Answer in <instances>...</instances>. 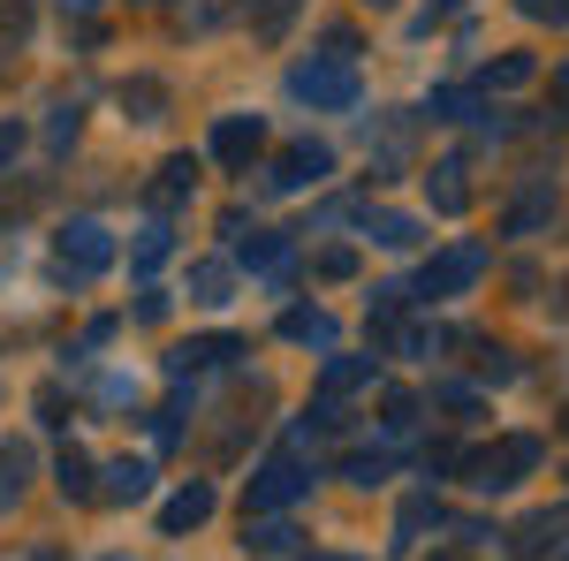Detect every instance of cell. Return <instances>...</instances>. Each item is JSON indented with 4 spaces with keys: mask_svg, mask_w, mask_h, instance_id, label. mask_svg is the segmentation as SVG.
<instances>
[{
    "mask_svg": "<svg viewBox=\"0 0 569 561\" xmlns=\"http://www.w3.org/2000/svg\"><path fill=\"white\" fill-rule=\"evenodd\" d=\"M53 478H61V493H69V501H91V493H99V485H91V455H84V448H61Z\"/></svg>",
    "mask_w": 569,
    "mask_h": 561,
    "instance_id": "obj_19",
    "label": "cell"
},
{
    "mask_svg": "<svg viewBox=\"0 0 569 561\" xmlns=\"http://www.w3.org/2000/svg\"><path fill=\"white\" fill-rule=\"evenodd\" d=\"M433 402H440V410H456V418L479 410V394H471V388H433Z\"/></svg>",
    "mask_w": 569,
    "mask_h": 561,
    "instance_id": "obj_33",
    "label": "cell"
},
{
    "mask_svg": "<svg viewBox=\"0 0 569 561\" xmlns=\"http://www.w3.org/2000/svg\"><path fill=\"white\" fill-rule=\"evenodd\" d=\"M23 561H53V554H46V547H39V554H23Z\"/></svg>",
    "mask_w": 569,
    "mask_h": 561,
    "instance_id": "obj_42",
    "label": "cell"
},
{
    "mask_svg": "<svg viewBox=\"0 0 569 561\" xmlns=\"http://www.w3.org/2000/svg\"><path fill=\"white\" fill-rule=\"evenodd\" d=\"M562 531H569V509H562V517H555V509H547V517H525V523H517V561L547 554V547H555Z\"/></svg>",
    "mask_w": 569,
    "mask_h": 561,
    "instance_id": "obj_16",
    "label": "cell"
},
{
    "mask_svg": "<svg viewBox=\"0 0 569 561\" xmlns=\"http://www.w3.org/2000/svg\"><path fill=\"white\" fill-rule=\"evenodd\" d=\"M448 8H463V0H433V16H448ZM433 16H426V23H433Z\"/></svg>",
    "mask_w": 569,
    "mask_h": 561,
    "instance_id": "obj_40",
    "label": "cell"
},
{
    "mask_svg": "<svg viewBox=\"0 0 569 561\" xmlns=\"http://www.w3.org/2000/svg\"><path fill=\"white\" fill-rule=\"evenodd\" d=\"M259 152H266V122L259 114H228V122L213 130V160L220 168H251Z\"/></svg>",
    "mask_w": 569,
    "mask_h": 561,
    "instance_id": "obj_7",
    "label": "cell"
},
{
    "mask_svg": "<svg viewBox=\"0 0 569 561\" xmlns=\"http://www.w3.org/2000/svg\"><path fill=\"white\" fill-rule=\"evenodd\" d=\"M479 372H486V380H517V357H509V349H493V342H486V349H479Z\"/></svg>",
    "mask_w": 569,
    "mask_h": 561,
    "instance_id": "obj_32",
    "label": "cell"
},
{
    "mask_svg": "<svg viewBox=\"0 0 569 561\" xmlns=\"http://www.w3.org/2000/svg\"><path fill=\"white\" fill-rule=\"evenodd\" d=\"M281 334L289 342H311V349H335V319L327 311H281Z\"/></svg>",
    "mask_w": 569,
    "mask_h": 561,
    "instance_id": "obj_17",
    "label": "cell"
},
{
    "mask_svg": "<svg viewBox=\"0 0 569 561\" xmlns=\"http://www.w3.org/2000/svg\"><path fill=\"white\" fill-rule=\"evenodd\" d=\"M479 273H486V251L479 243H456V251H440V259L426 266V297H463Z\"/></svg>",
    "mask_w": 569,
    "mask_h": 561,
    "instance_id": "obj_5",
    "label": "cell"
},
{
    "mask_svg": "<svg viewBox=\"0 0 569 561\" xmlns=\"http://www.w3.org/2000/svg\"><path fill=\"white\" fill-rule=\"evenodd\" d=\"M539 220H555V198H547V190H539V198H525V206H509V220H501V228H509V236H531Z\"/></svg>",
    "mask_w": 569,
    "mask_h": 561,
    "instance_id": "obj_26",
    "label": "cell"
},
{
    "mask_svg": "<svg viewBox=\"0 0 569 561\" xmlns=\"http://www.w3.org/2000/svg\"><path fill=\"white\" fill-rule=\"evenodd\" d=\"M525 16H539V23H569V0H517Z\"/></svg>",
    "mask_w": 569,
    "mask_h": 561,
    "instance_id": "obj_35",
    "label": "cell"
},
{
    "mask_svg": "<svg viewBox=\"0 0 569 561\" xmlns=\"http://www.w3.org/2000/svg\"><path fill=\"white\" fill-rule=\"evenodd\" d=\"M168 251H176V228H168V220H144V228H137V273H152Z\"/></svg>",
    "mask_w": 569,
    "mask_h": 561,
    "instance_id": "obj_21",
    "label": "cell"
},
{
    "mask_svg": "<svg viewBox=\"0 0 569 561\" xmlns=\"http://www.w3.org/2000/svg\"><path fill=\"white\" fill-rule=\"evenodd\" d=\"M365 236L388 243V251H410V243H418V220L410 213H365Z\"/></svg>",
    "mask_w": 569,
    "mask_h": 561,
    "instance_id": "obj_18",
    "label": "cell"
},
{
    "mask_svg": "<svg viewBox=\"0 0 569 561\" xmlns=\"http://www.w3.org/2000/svg\"><path fill=\"white\" fill-rule=\"evenodd\" d=\"M440 523H448V509H440V501H410V509H402V539H418V531H440Z\"/></svg>",
    "mask_w": 569,
    "mask_h": 561,
    "instance_id": "obj_29",
    "label": "cell"
},
{
    "mask_svg": "<svg viewBox=\"0 0 569 561\" xmlns=\"http://www.w3.org/2000/svg\"><path fill=\"white\" fill-rule=\"evenodd\" d=\"M388 425H395V432L418 425V402H410V394H388Z\"/></svg>",
    "mask_w": 569,
    "mask_h": 561,
    "instance_id": "obj_36",
    "label": "cell"
},
{
    "mask_svg": "<svg viewBox=\"0 0 569 561\" xmlns=\"http://www.w3.org/2000/svg\"><path fill=\"white\" fill-rule=\"evenodd\" d=\"M23 478H31V448H23V440H8V448H0V501H16V493H23Z\"/></svg>",
    "mask_w": 569,
    "mask_h": 561,
    "instance_id": "obj_23",
    "label": "cell"
},
{
    "mask_svg": "<svg viewBox=\"0 0 569 561\" xmlns=\"http://www.w3.org/2000/svg\"><path fill=\"white\" fill-rule=\"evenodd\" d=\"M531 463H539V440H525V432H517V440H501V448L471 455V485H479V493H509Z\"/></svg>",
    "mask_w": 569,
    "mask_h": 561,
    "instance_id": "obj_4",
    "label": "cell"
},
{
    "mask_svg": "<svg viewBox=\"0 0 569 561\" xmlns=\"http://www.w3.org/2000/svg\"><path fill=\"white\" fill-rule=\"evenodd\" d=\"M319 273H327V281H350V273H357V251H350V243H335V251H319Z\"/></svg>",
    "mask_w": 569,
    "mask_h": 561,
    "instance_id": "obj_30",
    "label": "cell"
},
{
    "mask_svg": "<svg viewBox=\"0 0 569 561\" xmlns=\"http://www.w3.org/2000/svg\"><path fill=\"white\" fill-rule=\"evenodd\" d=\"M433 561H456V554H433Z\"/></svg>",
    "mask_w": 569,
    "mask_h": 561,
    "instance_id": "obj_44",
    "label": "cell"
},
{
    "mask_svg": "<svg viewBox=\"0 0 569 561\" xmlns=\"http://www.w3.org/2000/svg\"><path fill=\"white\" fill-rule=\"evenodd\" d=\"M327 168H335V152H327V144H289V152L266 168V190H311Z\"/></svg>",
    "mask_w": 569,
    "mask_h": 561,
    "instance_id": "obj_6",
    "label": "cell"
},
{
    "mask_svg": "<svg viewBox=\"0 0 569 561\" xmlns=\"http://www.w3.org/2000/svg\"><path fill=\"white\" fill-rule=\"evenodd\" d=\"M289 91L305 99V107H319V114H350L357 107V61H305L297 77H289Z\"/></svg>",
    "mask_w": 569,
    "mask_h": 561,
    "instance_id": "obj_2",
    "label": "cell"
},
{
    "mask_svg": "<svg viewBox=\"0 0 569 561\" xmlns=\"http://www.w3.org/2000/svg\"><path fill=\"white\" fill-rule=\"evenodd\" d=\"M372 388V357H327V372H319V402H335L342 410V394Z\"/></svg>",
    "mask_w": 569,
    "mask_h": 561,
    "instance_id": "obj_9",
    "label": "cell"
},
{
    "mask_svg": "<svg viewBox=\"0 0 569 561\" xmlns=\"http://www.w3.org/2000/svg\"><path fill=\"white\" fill-rule=\"evenodd\" d=\"M517 84H531V53H501L486 69V91H517Z\"/></svg>",
    "mask_w": 569,
    "mask_h": 561,
    "instance_id": "obj_25",
    "label": "cell"
},
{
    "mask_svg": "<svg viewBox=\"0 0 569 561\" xmlns=\"http://www.w3.org/2000/svg\"><path fill=\"white\" fill-rule=\"evenodd\" d=\"M372 311H380V319H402V311H410V289H402V281L372 289Z\"/></svg>",
    "mask_w": 569,
    "mask_h": 561,
    "instance_id": "obj_31",
    "label": "cell"
},
{
    "mask_svg": "<svg viewBox=\"0 0 569 561\" xmlns=\"http://www.w3.org/2000/svg\"><path fill=\"white\" fill-rule=\"evenodd\" d=\"M228 357H243L236 334H198V342H176L168 372H213V364H228Z\"/></svg>",
    "mask_w": 569,
    "mask_h": 561,
    "instance_id": "obj_8",
    "label": "cell"
},
{
    "mask_svg": "<svg viewBox=\"0 0 569 561\" xmlns=\"http://www.w3.org/2000/svg\"><path fill=\"white\" fill-rule=\"evenodd\" d=\"M16 152H23V130H16V122H0V160H16Z\"/></svg>",
    "mask_w": 569,
    "mask_h": 561,
    "instance_id": "obj_38",
    "label": "cell"
},
{
    "mask_svg": "<svg viewBox=\"0 0 569 561\" xmlns=\"http://www.w3.org/2000/svg\"><path fill=\"white\" fill-rule=\"evenodd\" d=\"M243 547L266 561H281V554H297V523H281V517H251L243 523Z\"/></svg>",
    "mask_w": 569,
    "mask_h": 561,
    "instance_id": "obj_12",
    "label": "cell"
},
{
    "mask_svg": "<svg viewBox=\"0 0 569 561\" xmlns=\"http://www.w3.org/2000/svg\"><path fill=\"white\" fill-rule=\"evenodd\" d=\"M311 471H319V463L305 455V425H297V432H289V440H281V448L259 463V478H251V517H281L297 493H311Z\"/></svg>",
    "mask_w": 569,
    "mask_h": 561,
    "instance_id": "obj_1",
    "label": "cell"
},
{
    "mask_svg": "<svg viewBox=\"0 0 569 561\" xmlns=\"http://www.w3.org/2000/svg\"><path fill=\"white\" fill-rule=\"evenodd\" d=\"M463 160H440L433 174H426V190H433V213H463V206H471V182H463Z\"/></svg>",
    "mask_w": 569,
    "mask_h": 561,
    "instance_id": "obj_11",
    "label": "cell"
},
{
    "mask_svg": "<svg viewBox=\"0 0 569 561\" xmlns=\"http://www.w3.org/2000/svg\"><path fill=\"white\" fill-rule=\"evenodd\" d=\"M555 91H562V99H569V61H562V69H555Z\"/></svg>",
    "mask_w": 569,
    "mask_h": 561,
    "instance_id": "obj_39",
    "label": "cell"
},
{
    "mask_svg": "<svg viewBox=\"0 0 569 561\" xmlns=\"http://www.w3.org/2000/svg\"><path fill=\"white\" fill-rule=\"evenodd\" d=\"M122 107H130L137 122H160V114H168V84H152V77H137V84H122Z\"/></svg>",
    "mask_w": 569,
    "mask_h": 561,
    "instance_id": "obj_20",
    "label": "cell"
},
{
    "mask_svg": "<svg viewBox=\"0 0 569 561\" xmlns=\"http://www.w3.org/2000/svg\"><path fill=\"white\" fill-rule=\"evenodd\" d=\"M365 8H395V0H365Z\"/></svg>",
    "mask_w": 569,
    "mask_h": 561,
    "instance_id": "obj_43",
    "label": "cell"
},
{
    "mask_svg": "<svg viewBox=\"0 0 569 561\" xmlns=\"http://www.w3.org/2000/svg\"><path fill=\"white\" fill-rule=\"evenodd\" d=\"M107 501H144L152 493V463L144 455H122V463H107V485H99Z\"/></svg>",
    "mask_w": 569,
    "mask_h": 561,
    "instance_id": "obj_13",
    "label": "cell"
},
{
    "mask_svg": "<svg viewBox=\"0 0 569 561\" xmlns=\"http://www.w3.org/2000/svg\"><path fill=\"white\" fill-rule=\"evenodd\" d=\"M228 289H236L228 266H190V303H228Z\"/></svg>",
    "mask_w": 569,
    "mask_h": 561,
    "instance_id": "obj_22",
    "label": "cell"
},
{
    "mask_svg": "<svg viewBox=\"0 0 569 561\" xmlns=\"http://www.w3.org/2000/svg\"><path fill=\"white\" fill-rule=\"evenodd\" d=\"M228 8H236V0H198V16H190V23H198V31H213L220 16H228Z\"/></svg>",
    "mask_w": 569,
    "mask_h": 561,
    "instance_id": "obj_37",
    "label": "cell"
},
{
    "mask_svg": "<svg viewBox=\"0 0 569 561\" xmlns=\"http://www.w3.org/2000/svg\"><path fill=\"white\" fill-rule=\"evenodd\" d=\"M342 478H350V485H380V478H388V455H380V448H357L350 463H342Z\"/></svg>",
    "mask_w": 569,
    "mask_h": 561,
    "instance_id": "obj_28",
    "label": "cell"
},
{
    "mask_svg": "<svg viewBox=\"0 0 569 561\" xmlns=\"http://www.w3.org/2000/svg\"><path fill=\"white\" fill-rule=\"evenodd\" d=\"M61 8H99V0H61Z\"/></svg>",
    "mask_w": 569,
    "mask_h": 561,
    "instance_id": "obj_41",
    "label": "cell"
},
{
    "mask_svg": "<svg viewBox=\"0 0 569 561\" xmlns=\"http://www.w3.org/2000/svg\"><path fill=\"white\" fill-rule=\"evenodd\" d=\"M53 144H77V107H53V122H46Z\"/></svg>",
    "mask_w": 569,
    "mask_h": 561,
    "instance_id": "obj_34",
    "label": "cell"
},
{
    "mask_svg": "<svg viewBox=\"0 0 569 561\" xmlns=\"http://www.w3.org/2000/svg\"><path fill=\"white\" fill-rule=\"evenodd\" d=\"M426 114H440V122H471V114H486V107H479V91H433Z\"/></svg>",
    "mask_w": 569,
    "mask_h": 561,
    "instance_id": "obj_27",
    "label": "cell"
},
{
    "mask_svg": "<svg viewBox=\"0 0 569 561\" xmlns=\"http://www.w3.org/2000/svg\"><path fill=\"white\" fill-rule=\"evenodd\" d=\"M190 190H198V160H190V152H176V160L160 168V182H152V206L168 213V206H182V198H190Z\"/></svg>",
    "mask_w": 569,
    "mask_h": 561,
    "instance_id": "obj_15",
    "label": "cell"
},
{
    "mask_svg": "<svg viewBox=\"0 0 569 561\" xmlns=\"http://www.w3.org/2000/svg\"><path fill=\"white\" fill-rule=\"evenodd\" d=\"M236 236H243V228H236ZM236 259L251 266V273H273V281H281V273H289V243H281V236H266V228H251V236L236 243Z\"/></svg>",
    "mask_w": 569,
    "mask_h": 561,
    "instance_id": "obj_10",
    "label": "cell"
},
{
    "mask_svg": "<svg viewBox=\"0 0 569 561\" xmlns=\"http://www.w3.org/2000/svg\"><path fill=\"white\" fill-rule=\"evenodd\" d=\"M213 517V485H182L176 501L160 509V531H190V523H206Z\"/></svg>",
    "mask_w": 569,
    "mask_h": 561,
    "instance_id": "obj_14",
    "label": "cell"
},
{
    "mask_svg": "<svg viewBox=\"0 0 569 561\" xmlns=\"http://www.w3.org/2000/svg\"><path fill=\"white\" fill-rule=\"evenodd\" d=\"M53 266H61L69 281H91V273L114 266V236H107L99 220H69V228L53 236Z\"/></svg>",
    "mask_w": 569,
    "mask_h": 561,
    "instance_id": "obj_3",
    "label": "cell"
},
{
    "mask_svg": "<svg viewBox=\"0 0 569 561\" xmlns=\"http://www.w3.org/2000/svg\"><path fill=\"white\" fill-rule=\"evenodd\" d=\"M297 8H305V0H259V16H251V31H259V39L273 46L281 31H289V23H297Z\"/></svg>",
    "mask_w": 569,
    "mask_h": 561,
    "instance_id": "obj_24",
    "label": "cell"
}]
</instances>
